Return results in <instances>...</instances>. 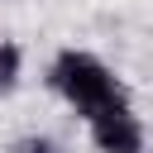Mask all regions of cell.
Instances as JSON below:
<instances>
[{"mask_svg":"<svg viewBox=\"0 0 153 153\" xmlns=\"http://www.w3.org/2000/svg\"><path fill=\"white\" fill-rule=\"evenodd\" d=\"M86 129H91V143L100 153H143V120L134 115V105L120 96L110 105H100L96 115H86Z\"/></svg>","mask_w":153,"mask_h":153,"instance_id":"2","label":"cell"},{"mask_svg":"<svg viewBox=\"0 0 153 153\" xmlns=\"http://www.w3.org/2000/svg\"><path fill=\"white\" fill-rule=\"evenodd\" d=\"M19 72H24V53H19V43L0 38V96H10V91L19 86Z\"/></svg>","mask_w":153,"mask_h":153,"instance_id":"3","label":"cell"},{"mask_svg":"<svg viewBox=\"0 0 153 153\" xmlns=\"http://www.w3.org/2000/svg\"><path fill=\"white\" fill-rule=\"evenodd\" d=\"M5 153H67L57 139H48V134H24V139H14Z\"/></svg>","mask_w":153,"mask_h":153,"instance_id":"4","label":"cell"},{"mask_svg":"<svg viewBox=\"0 0 153 153\" xmlns=\"http://www.w3.org/2000/svg\"><path fill=\"white\" fill-rule=\"evenodd\" d=\"M48 86H53L81 120L96 115L100 105H110V100L124 96L120 76H115L96 53H86V48H62V53L48 62Z\"/></svg>","mask_w":153,"mask_h":153,"instance_id":"1","label":"cell"}]
</instances>
